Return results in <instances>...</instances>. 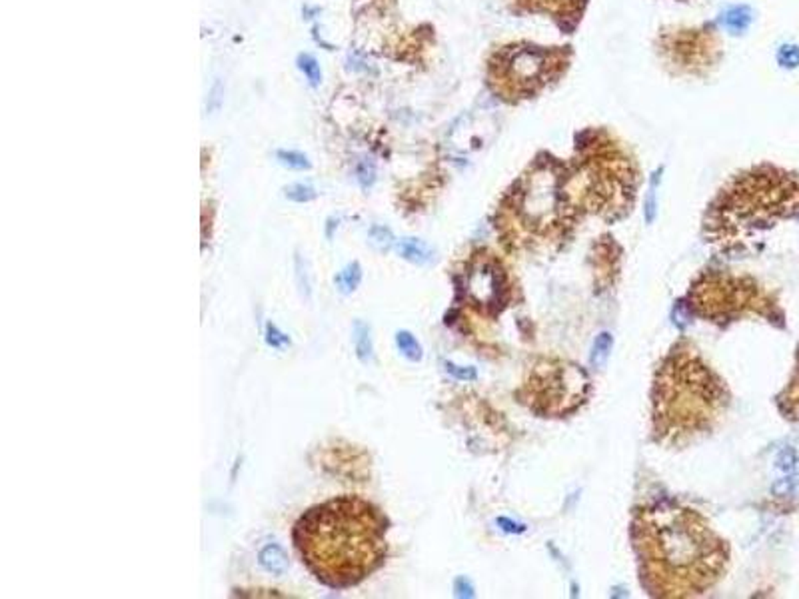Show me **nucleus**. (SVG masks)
<instances>
[{
  "label": "nucleus",
  "instance_id": "nucleus-1",
  "mask_svg": "<svg viewBox=\"0 0 799 599\" xmlns=\"http://www.w3.org/2000/svg\"><path fill=\"white\" fill-rule=\"evenodd\" d=\"M634 547L641 583L658 598H694L725 571V541L698 512L658 503L636 514Z\"/></svg>",
  "mask_w": 799,
  "mask_h": 599
},
{
  "label": "nucleus",
  "instance_id": "nucleus-2",
  "mask_svg": "<svg viewBox=\"0 0 799 599\" xmlns=\"http://www.w3.org/2000/svg\"><path fill=\"white\" fill-rule=\"evenodd\" d=\"M388 521L358 496L310 507L294 525L296 551L320 583L332 589L358 585L386 559Z\"/></svg>",
  "mask_w": 799,
  "mask_h": 599
},
{
  "label": "nucleus",
  "instance_id": "nucleus-3",
  "mask_svg": "<svg viewBox=\"0 0 799 599\" xmlns=\"http://www.w3.org/2000/svg\"><path fill=\"white\" fill-rule=\"evenodd\" d=\"M652 399L656 438L681 443L712 428L727 403V390L694 348L678 346L659 366Z\"/></svg>",
  "mask_w": 799,
  "mask_h": 599
},
{
  "label": "nucleus",
  "instance_id": "nucleus-4",
  "mask_svg": "<svg viewBox=\"0 0 799 599\" xmlns=\"http://www.w3.org/2000/svg\"><path fill=\"white\" fill-rule=\"evenodd\" d=\"M793 216H799V178L763 166L721 190L705 218V236L721 250L741 248L754 234Z\"/></svg>",
  "mask_w": 799,
  "mask_h": 599
},
{
  "label": "nucleus",
  "instance_id": "nucleus-5",
  "mask_svg": "<svg viewBox=\"0 0 799 599\" xmlns=\"http://www.w3.org/2000/svg\"><path fill=\"white\" fill-rule=\"evenodd\" d=\"M578 208L565 192L563 166L536 164L510 190L498 210V234L510 248H538L565 238Z\"/></svg>",
  "mask_w": 799,
  "mask_h": 599
},
{
  "label": "nucleus",
  "instance_id": "nucleus-6",
  "mask_svg": "<svg viewBox=\"0 0 799 599\" xmlns=\"http://www.w3.org/2000/svg\"><path fill=\"white\" fill-rule=\"evenodd\" d=\"M590 392L588 374L570 361L541 359L521 388V398L530 410L541 416H563L578 408Z\"/></svg>",
  "mask_w": 799,
  "mask_h": 599
},
{
  "label": "nucleus",
  "instance_id": "nucleus-7",
  "mask_svg": "<svg viewBox=\"0 0 799 599\" xmlns=\"http://www.w3.org/2000/svg\"><path fill=\"white\" fill-rule=\"evenodd\" d=\"M689 306L712 322L738 318L747 312L765 314L771 306L758 284L729 274H705L689 290Z\"/></svg>",
  "mask_w": 799,
  "mask_h": 599
},
{
  "label": "nucleus",
  "instance_id": "nucleus-8",
  "mask_svg": "<svg viewBox=\"0 0 799 599\" xmlns=\"http://www.w3.org/2000/svg\"><path fill=\"white\" fill-rule=\"evenodd\" d=\"M561 52L543 50L538 46H508L496 54L492 62V80L498 84V92L508 96H528L543 88L550 78L558 76Z\"/></svg>",
  "mask_w": 799,
  "mask_h": 599
},
{
  "label": "nucleus",
  "instance_id": "nucleus-9",
  "mask_svg": "<svg viewBox=\"0 0 799 599\" xmlns=\"http://www.w3.org/2000/svg\"><path fill=\"white\" fill-rule=\"evenodd\" d=\"M466 296L484 314H498L508 302V282L492 254H478L466 270Z\"/></svg>",
  "mask_w": 799,
  "mask_h": 599
},
{
  "label": "nucleus",
  "instance_id": "nucleus-10",
  "mask_svg": "<svg viewBox=\"0 0 799 599\" xmlns=\"http://www.w3.org/2000/svg\"><path fill=\"white\" fill-rule=\"evenodd\" d=\"M258 561L260 565L272 576H284L288 571V556L276 543H268L266 547H262L258 554Z\"/></svg>",
  "mask_w": 799,
  "mask_h": 599
},
{
  "label": "nucleus",
  "instance_id": "nucleus-11",
  "mask_svg": "<svg viewBox=\"0 0 799 599\" xmlns=\"http://www.w3.org/2000/svg\"><path fill=\"white\" fill-rule=\"evenodd\" d=\"M396 250L404 260L414 262V264H428L432 260V250L428 244L416 238H404L396 244Z\"/></svg>",
  "mask_w": 799,
  "mask_h": 599
},
{
  "label": "nucleus",
  "instance_id": "nucleus-12",
  "mask_svg": "<svg viewBox=\"0 0 799 599\" xmlns=\"http://www.w3.org/2000/svg\"><path fill=\"white\" fill-rule=\"evenodd\" d=\"M779 406H781V410H783L789 418H799V358L796 376L791 379L789 388L781 394Z\"/></svg>",
  "mask_w": 799,
  "mask_h": 599
},
{
  "label": "nucleus",
  "instance_id": "nucleus-13",
  "mask_svg": "<svg viewBox=\"0 0 799 599\" xmlns=\"http://www.w3.org/2000/svg\"><path fill=\"white\" fill-rule=\"evenodd\" d=\"M612 346H614V338H612V334H610V332H601L598 338L594 339V346H592V356H590V361H592V366H594V368L601 370V368L608 364V359H610V352H612Z\"/></svg>",
  "mask_w": 799,
  "mask_h": 599
},
{
  "label": "nucleus",
  "instance_id": "nucleus-14",
  "mask_svg": "<svg viewBox=\"0 0 799 599\" xmlns=\"http://www.w3.org/2000/svg\"><path fill=\"white\" fill-rule=\"evenodd\" d=\"M360 280H362V268H360L358 262H352V264H348L340 272L334 282H336V286H338V290L342 294H352L358 288Z\"/></svg>",
  "mask_w": 799,
  "mask_h": 599
},
{
  "label": "nucleus",
  "instance_id": "nucleus-15",
  "mask_svg": "<svg viewBox=\"0 0 799 599\" xmlns=\"http://www.w3.org/2000/svg\"><path fill=\"white\" fill-rule=\"evenodd\" d=\"M354 346L362 361L372 359V339H370V326L358 319L354 324Z\"/></svg>",
  "mask_w": 799,
  "mask_h": 599
},
{
  "label": "nucleus",
  "instance_id": "nucleus-16",
  "mask_svg": "<svg viewBox=\"0 0 799 599\" xmlns=\"http://www.w3.org/2000/svg\"><path fill=\"white\" fill-rule=\"evenodd\" d=\"M723 22H725L727 30H731V32L739 34V32L747 30V26L751 24V10H749L747 6H736V8H731V10L725 12Z\"/></svg>",
  "mask_w": 799,
  "mask_h": 599
},
{
  "label": "nucleus",
  "instance_id": "nucleus-17",
  "mask_svg": "<svg viewBox=\"0 0 799 599\" xmlns=\"http://www.w3.org/2000/svg\"><path fill=\"white\" fill-rule=\"evenodd\" d=\"M296 64H298L300 72L306 76L308 84H310L312 88L320 86V82H322V68H320L318 60L314 59L312 54H308V52H302V54H298Z\"/></svg>",
  "mask_w": 799,
  "mask_h": 599
},
{
  "label": "nucleus",
  "instance_id": "nucleus-18",
  "mask_svg": "<svg viewBox=\"0 0 799 599\" xmlns=\"http://www.w3.org/2000/svg\"><path fill=\"white\" fill-rule=\"evenodd\" d=\"M396 344H398L400 352L406 356V358L418 361L422 359V346L418 344V339L414 338L410 332H398L396 334Z\"/></svg>",
  "mask_w": 799,
  "mask_h": 599
},
{
  "label": "nucleus",
  "instance_id": "nucleus-19",
  "mask_svg": "<svg viewBox=\"0 0 799 599\" xmlns=\"http://www.w3.org/2000/svg\"><path fill=\"white\" fill-rule=\"evenodd\" d=\"M276 160L282 166H288V168H294V170H308L310 168L308 156L302 154V152H296V150H278L276 152Z\"/></svg>",
  "mask_w": 799,
  "mask_h": 599
},
{
  "label": "nucleus",
  "instance_id": "nucleus-20",
  "mask_svg": "<svg viewBox=\"0 0 799 599\" xmlns=\"http://www.w3.org/2000/svg\"><path fill=\"white\" fill-rule=\"evenodd\" d=\"M284 194H286V198L292 200V202H298V204H304V202H310V200H314L316 196H318V192L310 186V184H290V186H286L284 188Z\"/></svg>",
  "mask_w": 799,
  "mask_h": 599
},
{
  "label": "nucleus",
  "instance_id": "nucleus-21",
  "mask_svg": "<svg viewBox=\"0 0 799 599\" xmlns=\"http://www.w3.org/2000/svg\"><path fill=\"white\" fill-rule=\"evenodd\" d=\"M778 62L783 68H798L799 46H796V44H783L778 50Z\"/></svg>",
  "mask_w": 799,
  "mask_h": 599
},
{
  "label": "nucleus",
  "instance_id": "nucleus-22",
  "mask_svg": "<svg viewBox=\"0 0 799 599\" xmlns=\"http://www.w3.org/2000/svg\"><path fill=\"white\" fill-rule=\"evenodd\" d=\"M546 2V8H550V10H554V12H563V14H572V12H576L579 6V2H583V0H543Z\"/></svg>",
  "mask_w": 799,
  "mask_h": 599
},
{
  "label": "nucleus",
  "instance_id": "nucleus-23",
  "mask_svg": "<svg viewBox=\"0 0 799 599\" xmlns=\"http://www.w3.org/2000/svg\"><path fill=\"white\" fill-rule=\"evenodd\" d=\"M658 176L656 174L652 184H650V190H647V198H645V220L652 224L656 218V188H658Z\"/></svg>",
  "mask_w": 799,
  "mask_h": 599
},
{
  "label": "nucleus",
  "instance_id": "nucleus-24",
  "mask_svg": "<svg viewBox=\"0 0 799 599\" xmlns=\"http://www.w3.org/2000/svg\"><path fill=\"white\" fill-rule=\"evenodd\" d=\"M796 463H798V456H796V452L791 448L783 450L778 456V467L783 470V472H787V474L796 470Z\"/></svg>",
  "mask_w": 799,
  "mask_h": 599
},
{
  "label": "nucleus",
  "instance_id": "nucleus-25",
  "mask_svg": "<svg viewBox=\"0 0 799 599\" xmlns=\"http://www.w3.org/2000/svg\"><path fill=\"white\" fill-rule=\"evenodd\" d=\"M266 341H268L272 348H282V346H286L290 339H288V336H284L274 324H268V326H266Z\"/></svg>",
  "mask_w": 799,
  "mask_h": 599
},
{
  "label": "nucleus",
  "instance_id": "nucleus-26",
  "mask_svg": "<svg viewBox=\"0 0 799 599\" xmlns=\"http://www.w3.org/2000/svg\"><path fill=\"white\" fill-rule=\"evenodd\" d=\"M370 236H372V240L378 244L380 250H388V248H390V244H392V234H390V230H386V228H382V226L372 228Z\"/></svg>",
  "mask_w": 799,
  "mask_h": 599
},
{
  "label": "nucleus",
  "instance_id": "nucleus-27",
  "mask_svg": "<svg viewBox=\"0 0 799 599\" xmlns=\"http://www.w3.org/2000/svg\"><path fill=\"white\" fill-rule=\"evenodd\" d=\"M446 370L458 379H476L478 378V372L474 368H464V366H456V364H446Z\"/></svg>",
  "mask_w": 799,
  "mask_h": 599
},
{
  "label": "nucleus",
  "instance_id": "nucleus-28",
  "mask_svg": "<svg viewBox=\"0 0 799 599\" xmlns=\"http://www.w3.org/2000/svg\"><path fill=\"white\" fill-rule=\"evenodd\" d=\"M374 166L372 164H368V162H362L358 166V180L360 184L364 186V188H368V186H372V182H374Z\"/></svg>",
  "mask_w": 799,
  "mask_h": 599
},
{
  "label": "nucleus",
  "instance_id": "nucleus-29",
  "mask_svg": "<svg viewBox=\"0 0 799 599\" xmlns=\"http://www.w3.org/2000/svg\"><path fill=\"white\" fill-rule=\"evenodd\" d=\"M796 487V479L793 478H783L779 479L778 483L774 485V494L776 496H789Z\"/></svg>",
  "mask_w": 799,
  "mask_h": 599
},
{
  "label": "nucleus",
  "instance_id": "nucleus-30",
  "mask_svg": "<svg viewBox=\"0 0 799 599\" xmlns=\"http://www.w3.org/2000/svg\"><path fill=\"white\" fill-rule=\"evenodd\" d=\"M498 525H501V529H504V532H508V534H521V532L526 529V525H521V523H514V521H510V519H506V518H499Z\"/></svg>",
  "mask_w": 799,
  "mask_h": 599
}]
</instances>
